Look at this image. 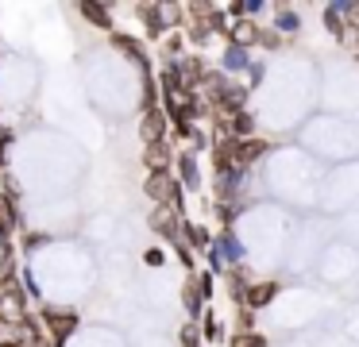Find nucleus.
I'll use <instances>...</instances> for the list:
<instances>
[{"label": "nucleus", "instance_id": "nucleus-1", "mask_svg": "<svg viewBox=\"0 0 359 347\" xmlns=\"http://www.w3.org/2000/svg\"><path fill=\"white\" fill-rule=\"evenodd\" d=\"M147 197L158 200V205H178V182H174L170 170H163V174H151L147 177Z\"/></svg>", "mask_w": 359, "mask_h": 347}, {"label": "nucleus", "instance_id": "nucleus-2", "mask_svg": "<svg viewBox=\"0 0 359 347\" xmlns=\"http://www.w3.org/2000/svg\"><path fill=\"white\" fill-rule=\"evenodd\" d=\"M274 293H278V285H274V282H255V285H248L243 301H248L251 313H259L263 305H271V301H274Z\"/></svg>", "mask_w": 359, "mask_h": 347}, {"label": "nucleus", "instance_id": "nucleus-3", "mask_svg": "<svg viewBox=\"0 0 359 347\" xmlns=\"http://www.w3.org/2000/svg\"><path fill=\"white\" fill-rule=\"evenodd\" d=\"M163 131H166V116L158 108H147V116H143V139L147 143H163Z\"/></svg>", "mask_w": 359, "mask_h": 347}, {"label": "nucleus", "instance_id": "nucleus-4", "mask_svg": "<svg viewBox=\"0 0 359 347\" xmlns=\"http://www.w3.org/2000/svg\"><path fill=\"white\" fill-rule=\"evenodd\" d=\"M266 151H271V143H266V139H240V151H236V166L263 158Z\"/></svg>", "mask_w": 359, "mask_h": 347}, {"label": "nucleus", "instance_id": "nucleus-5", "mask_svg": "<svg viewBox=\"0 0 359 347\" xmlns=\"http://www.w3.org/2000/svg\"><path fill=\"white\" fill-rule=\"evenodd\" d=\"M147 166H151V174H163V170L170 166V151H166L163 143H151L147 147Z\"/></svg>", "mask_w": 359, "mask_h": 347}, {"label": "nucleus", "instance_id": "nucleus-6", "mask_svg": "<svg viewBox=\"0 0 359 347\" xmlns=\"http://www.w3.org/2000/svg\"><path fill=\"white\" fill-rule=\"evenodd\" d=\"M47 320H50V328H55V339H66V336L74 332V324H78L70 313H66V316H58V313H47Z\"/></svg>", "mask_w": 359, "mask_h": 347}, {"label": "nucleus", "instance_id": "nucleus-7", "mask_svg": "<svg viewBox=\"0 0 359 347\" xmlns=\"http://www.w3.org/2000/svg\"><path fill=\"white\" fill-rule=\"evenodd\" d=\"M232 35H236V46H248V43H255V39H259V31H255V23H251V20H240L232 27Z\"/></svg>", "mask_w": 359, "mask_h": 347}, {"label": "nucleus", "instance_id": "nucleus-8", "mask_svg": "<svg viewBox=\"0 0 359 347\" xmlns=\"http://www.w3.org/2000/svg\"><path fill=\"white\" fill-rule=\"evenodd\" d=\"M151 224H155V228L163 231V236H174V228H178V220H174L170 208H158V212L151 216Z\"/></svg>", "mask_w": 359, "mask_h": 347}, {"label": "nucleus", "instance_id": "nucleus-9", "mask_svg": "<svg viewBox=\"0 0 359 347\" xmlns=\"http://www.w3.org/2000/svg\"><path fill=\"white\" fill-rule=\"evenodd\" d=\"M186 236H189V243H194L197 251H209V231H205V228H197V224H186Z\"/></svg>", "mask_w": 359, "mask_h": 347}, {"label": "nucleus", "instance_id": "nucleus-10", "mask_svg": "<svg viewBox=\"0 0 359 347\" xmlns=\"http://www.w3.org/2000/svg\"><path fill=\"white\" fill-rule=\"evenodd\" d=\"M182 182H186L189 189H197V185H201V182H197V162L189 158V154L182 158Z\"/></svg>", "mask_w": 359, "mask_h": 347}, {"label": "nucleus", "instance_id": "nucleus-11", "mask_svg": "<svg viewBox=\"0 0 359 347\" xmlns=\"http://www.w3.org/2000/svg\"><path fill=\"white\" fill-rule=\"evenodd\" d=\"M232 347H266V343H263L259 332H240V336L232 339Z\"/></svg>", "mask_w": 359, "mask_h": 347}, {"label": "nucleus", "instance_id": "nucleus-12", "mask_svg": "<svg viewBox=\"0 0 359 347\" xmlns=\"http://www.w3.org/2000/svg\"><path fill=\"white\" fill-rule=\"evenodd\" d=\"M81 12H86V15H89V20H93V23H101V27H112V23H109V12H104L101 4H86V8H81Z\"/></svg>", "mask_w": 359, "mask_h": 347}, {"label": "nucleus", "instance_id": "nucleus-13", "mask_svg": "<svg viewBox=\"0 0 359 347\" xmlns=\"http://www.w3.org/2000/svg\"><path fill=\"white\" fill-rule=\"evenodd\" d=\"M4 320H24V313H20V297H4Z\"/></svg>", "mask_w": 359, "mask_h": 347}, {"label": "nucleus", "instance_id": "nucleus-14", "mask_svg": "<svg viewBox=\"0 0 359 347\" xmlns=\"http://www.w3.org/2000/svg\"><path fill=\"white\" fill-rule=\"evenodd\" d=\"M297 27V15L290 8H278V31H294Z\"/></svg>", "mask_w": 359, "mask_h": 347}, {"label": "nucleus", "instance_id": "nucleus-15", "mask_svg": "<svg viewBox=\"0 0 359 347\" xmlns=\"http://www.w3.org/2000/svg\"><path fill=\"white\" fill-rule=\"evenodd\" d=\"M116 46H120V50H128V54H132V58H135V62H143V50H140V46H135V43H132V39H124V35H116Z\"/></svg>", "mask_w": 359, "mask_h": 347}, {"label": "nucleus", "instance_id": "nucleus-16", "mask_svg": "<svg viewBox=\"0 0 359 347\" xmlns=\"http://www.w3.org/2000/svg\"><path fill=\"white\" fill-rule=\"evenodd\" d=\"M240 69V66H248V58H243V46H232V50H228V69Z\"/></svg>", "mask_w": 359, "mask_h": 347}, {"label": "nucleus", "instance_id": "nucleus-17", "mask_svg": "<svg viewBox=\"0 0 359 347\" xmlns=\"http://www.w3.org/2000/svg\"><path fill=\"white\" fill-rule=\"evenodd\" d=\"M328 31H332V35H344V23H340V12H336V8H328Z\"/></svg>", "mask_w": 359, "mask_h": 347}, {"label": "nucleus", "instance_id": "nucleus-18", "mask_svg": "<svg viewBox=\"0 0 359 347\" xmlns=\"http://www.w3.org/2000/svg\"><path fill=\"white\" fill-rule=\"evenodd\" d=\"M0 347H20V343H0Z\"/></svg>", "mask_w": 359, "mask_h": 347}]
</instances>
